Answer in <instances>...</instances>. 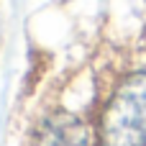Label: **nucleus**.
<instances>
[{
	"instance_id": "nucleus-2",
	"label": "nucleus",
	"mask_w": 146,
	"mask_h": 146,
	"mask_svg": "<svg viewBox=\"0 0 146 146\" xmlns=\"http://www.w3.org/2000/svg\"><path fill=\"white\" fill-rule=\"evenodd\" d=\"M95 141L85 118L72 110H54L36 123L28 146H92Z\"/></svg>"
},
{
	"instance_id": "nucleus-1",
	"label": "nucleus",
	"mask_w": 146,
	"mask_h": 146,
	"mask_svg": "<svg viewBox=\"0 0 146 146\" xmlns=\"http://www.w3.org/2000/svg\"><path fill=\"white\" fill-rule=\"evenodd\" d=\"M95 139L98 146H146V69L118 80L98 113Z\"/></svg>"
}]
</instances>
